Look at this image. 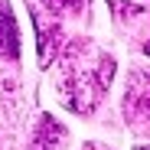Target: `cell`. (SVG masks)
<instances>
[{"instance_id": "1", "label": "cell", "mask_w": 150, "mask_h": 150, "mask_svg": "<svg viewBox=\"0 0 150 150\" xmlns=\"http://www.w3.org/2000/svg\"><path fill=\"white\" fill-rule=\"evenodd\" d=\"M114 75V59L91 42H75L62 62V79H59V95L65 108L88 114L95 105L105 98V88Z\"/></svg>"}, {"instance_id": "2", "label": "cell", "mask_w": 150, "mask_h": 150, "mask_svg": "<svg viewBox=\"0 0 150 150\" xmlns=\"http://www.w3.org/2000/svg\"><path fill=\"white\" fill-rule=\"evenodd\" d=\"M0 52L7 59L20 56V26H16V16L7 0H0Z\"/></svg>"}, {"instance_id": "3", "label": "cell", "mask_w": 150, "mask_h": 150, "mask_svg": "<svg viewBox=\"0 0 150 150\" xmlns=\"http://www.w3.org/2000/svg\"><path fill=\"white\" fill-rule=\"evenodd\" d=\"M124 111H127V117L137 124V127H144V121H147V88H144V75H137V85L127 88Z\"/></svg>"}, {"instance_id": "4", "label": "cell", "mask_w": 150, "mask_h": 150, "mask_svg": "<svg viewBox=\"0 0 150 150\" xmlns=\"http://www.w3.org/2000/svg\"><path fill=\"white\" fill-rule=\"evenodd\" d=\"M62 140H65V127H62L59 121H52V117H42L39 127H36V144H33V150H56Z\"/></svg>"}, {"instance_id": "5", "label": "cell", "mask_w": 150, "mask_h": 150, "mask_svg": "<svg viewBox=\"0 0 150 150\" xmlns=\"http://www.w3.org/2000/svg\"><path fill=\"white\" fill-rule=\"evenodd\" d=\"M108 7L117 16H131V13H144L147 10V0H108Z\"/></svg>"}, {"instance_id": "6", "label": "cell", "mask_w": 150, "mask_h": 150, "mask_svg": "<svg viewBox=\"0 0 150 150\" xmlns=\"http://www.w3.org/2000/svg\"><path fill=\"white\" fill-rule=\"evenodd\" d=\"M49 13H82L85 0H42Z\"/></svg>"}]
</instances>
